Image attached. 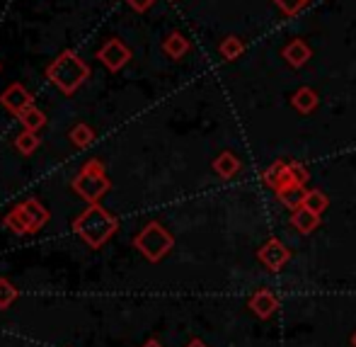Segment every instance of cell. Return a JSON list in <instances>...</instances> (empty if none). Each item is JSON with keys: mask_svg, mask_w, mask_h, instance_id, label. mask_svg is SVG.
Wrapping results in <instances>:
<instances>
[{"mask_svg": "<svg viewBox=\"0 0 356 347\" xmlns=\"http://www.w3.org/2000/svg\"><path fill=\"white\" fill-rule=\"evenodd\" d=\"M90 78V66L83 61L71 49L61 52L51 63L47 66V80L54 83L63 95L71 98L73 93H78L80 85Z\"/></svg>", "mask_w": 356, "mask_h": 347, "instance_id": "7a4b0ae2", "label": "cell"}, {"mask_svg": "<svg viewBox=\"0 0 356 347\" xmlns=\"http://www.w3.org/2000/svg\"><path fill=\"white\" fill-rule=\"evenodd\" d=\"M17 299V289L8 279H0V309H8Z\"/></svg>", "mask_w": 356, "mask_h": 347, "instance_id": "d6986e66", "label": "cell"}, {"mask_svg": "<svg viewBox=\"0 0 356 347\" xmlns=\"http://www.w3.org/2000/svg\"><path fill=\"white\" fill-rule=\"evenodd\" d=\"M262 258L267 260L269 265H279V263H282V260H286V250H284L279 243H269L267 248H264Z\"/></svg>", "mask_w": 356, "mask_h": 347, "instance_id": "ffe728a7", "label": "cell"}, {"mask_svg": "<svg viewBox=\"0 0 356 347\" xmlns=\"http://www.w3.org/2000/svg\"><path fill=\"white\" fill-rule=\"evenodd\" d=\"M163 52L168 54L170 59L179 61V59L189 54V39L184 37L182 32H170L168 37H165V42H163Z\"/></svg>", "mask_w": 356, "mask_h": 347, "instance_id": "30bf717a", "label": "cell"}, {"mask_svg": "<svg viewBox=\"0 0 356 347\" xmlns=\"http://www.w3.org/2000/svg\"><path fill=\"white\" fill-rule=\"evenodd\" d=\"M0 105H3V107L8 109L10 114L19 117L24 109L32 107L34 100H32V93H29V90L24 88L22 83H10L8 88L0 93Z\"/></svg>", "mask_w": 356, "mask_h": 347, "instance_id": "8992f818", "label": "cell"}, {"mask_svg": "<svg viewBox=\"0 0 356 347\" xmlns=\"http://www.w3.org/2000/svg\"><path fill=\"white\" fill-rule=\"evenodd\" d=\"M282 56L286 59V63L293 68H303L305 63L310 61V56H313V52H310L308 42H303V39H293V42H289L286 47L282 49Z\"/></svg>", "mask_w": 356, "mask_h": 347, "instance_id": "52a82bcc", "label": "cell"}, {"mask_svg": "<svg viewBox=\"0 0 356 347\" xmlns=\"http://www.w3.org/2000/svg\"><path fill=\"white\" fill-rule=\"evenodd\" d=\"M274 5H277L279 10L286 15V17H293V15H298L300 10L305 8V5L310 3V0H272Z\"/></svg>", "mask_w": 356, "mask_h": 347, "instance_id": "ac0fdd59", "label": "cell"}, {"mask_svg": "<svg viewBox=\"0 0 356 347\" xmlns=\"http://www.w3.org/2000/svg\"><path fill=\"white\" fill-rule=\"evenodd\" d=\"M145 347H160L158 343H148V345H145Z\"/></svg>", "mask_w": 356, "mask_h": 347, "instance_id": "603a6c76", "label": "cell"}, {"mask_svg": "<svg viewBox=\"0 0 356 347\" xmlns=\"http://www.w3.org/2000/svg\"><path fill=\"white\" fill-rule=\"evenodd\" d=\"M136 248L143 253V258H148L150 263H158V260H163L165 255L172 250V236L168 233V231L163 229L160 224H148L141 233L136 236Z\"/></svg>", "mask_w": 356, "mask_h": 347, "instance_id": "277c9868", "label": "cell"}, {"mask_svg": "<svg viewBox=\"0 0 356 347\" xmlns=\"http://www.w3.org/2000/svg\"><path fill=\"white\" fill-rule=\"evenodd\" d=\"M39 144H42V139L37 137V132H27L24 129L22 134L15 137V148H17L19 155H32L39 148Z\"/></svg>", "mask_w": 356, "mask_h": 347, "instance_id": "9a60e30c", "label": "cell"}, {"mask_svg": "<svg viewBox=\"0 0 356 347\" xmlns=\"http://www.w3.org/2000/svg\"><path fill=\"white\" fill-rule=\"evenodd\" d=\"M293 224H296V229H298V231L310 233V231L318 226V214H315V211H310V209H303V211H298V214H293Z\"/></svg>", "mask_w": 356, "mask_h": 347, "instance_id": "e0dca14e", "label": "cell"}, {"mask_svg": "<svg viewBox=\"0 0 356 347\" xmlns=\"http://www.w3.org/2000/svg\"><path fill=\"white\" fill-rule=\"evenodd\" d=\"M245 52V44L240 37H225L223 42L218 44V54L223 56V61H238Z\"/></svg>", "mask_w": 356, "mask_h": 347, "instance_id": "7c38bea8", "label": "cell"}, {"mask_svg": "<svg viewBox=\"0 0 356 347\" xmlns=\"http://www.w3.org/2000/svg\"><path fill=\"white\" fill-rule=\"evenodd\" d=\"M303 202H305V209H310V211H315V214H320V211L325 209V204H327V199H325L320 192H310L308 197L303 199Z\"/></svg>", "mask_w": 356, "mask_h": 347, "instance_id": "44dd1931", "label": "cell"}, {"mask_svg": "<svg viewBox=\"0 0 356 347\" xmlns=\"http://www.w3.org/2000/svg\"><path fill=\"white\" fill-rule=\"evenodd\" d=\"M19 207L24 209V214H27V221H29V233H37V231H42L44 226L49 224V211L47 207H44L39 199H34V197H29V199H24Z\"/></svg>", "mask_w": 356, "mask_h": 347, "instance_id": "ba28073f", "label": "cell"}, {"mask_svg": "<svg viewBox=\"0 0 356 347\" xmlns=\"http://www.w3.org/2000/svg\"><path fill=\"white\" fill-rule=\"evenodd\" d=\"M291 105H293V107L298 109L300 114H310L313 109H318L320 98H318V93H315L313 88L303 85V88H298L293 93V98H291Z\"/></svg>", "mask_w": 356, "mask_h": 347, "instance_id": "9c48e42d", "label": "cell"}, {"mask_svg": "<svg viewBox=\"0 0 356 347\" xmlns=\"http://www.w3.org/2000/svg\"><path fill=\"white\" fill-rule=\"evenodd\" d=\"M119 229V221L114 214H109L104 207L99 204H90L78 219L73 221V231L90 245V248H102Z\"/></svg>", "mask_w": 356, "mask_h": 347, "instance_id": "6da1fadb", "label": "cell"}, {"mask_svg": "<svg viewBox=\"0 0 356 347\" xmlns=\"http://www.w3.org/2000/svg\"><path fill=\"white\" fill-rule=\"evenodd\" d=\"M213 170L220 175V178H233V175L240 170V163L233 153H220L213 163Z\"/></svg>", "mask_w": 356, "mask_h": 347, "instance_id": "2e32d148", "label": "cell"}, {"mask_svg": "<svg viewBox=\"0 0 356 347\" xmlns=\"http://www.w3.org/2000/svg\"><path fill=\"white\" fill-rule=\"evenodd\" d=\"M127 3L134 13H148V10L155 5V0H127Z\"/></svg>", "mask_w": 356, "mask_h": 347, "instance_id": "7402d4cb", "label": "cell"}, {"mask_svg": "<svg viewBox=\"0 0 356 347\" xmlns=\"http://www.w3.org/2000/svg\"><path fill=\"white\" fill-rule=\"evenodd\" d=\"M68 139H71V144L75 146V148H88V146H92L95 144V132L88 127V124H75V127L68 132Z\"/></svg>", "mask_w": 356, "mask_h": 347, "instance_id": "5bb4252c", "label": "cell"}, {"mask_svg": "<svg viewBox=\"0 0 356 347\" xmlns=\"http://www.w3.org/2000/svg\"><path fill=\"white\" fill-rule=\"evenodd\" d=\"M3 224H5V229L13 231V233H17V236H29V221H27V214H24V209L19 207V204H17L15 209H10L8 214H5Z\"/></svg>", "mask_w": 356, "mask_h": 347, "instance_id": "8fae6325", "label": "cell"}, {"mask_svg": "<svg viewBox=\"0 0 356 347\" xmlns=\"http://www.w3.org/2000/svg\"><path fill=\"white\" fill-rule=\"evenodd\" d=\"M95 59H97L107 70L117 73V70H122L129 61H131V49H129L122 39H107V42L97 49Z\"/></svg>", "mask_w": 356, "mask_h": 347, "instance_id": "5b68a950", "label": "cell"}, {"mask_svg": "<svg viewBox=\"0 0 356 347\" xmlns=\"http://www.w3.org/2000/svg\"><path fill=\"white\" fill-rule=\"evenodd\" d=\"M0 68H3V66H0Z\"/></svg>", "mask_w": 356, "mask_h": 347, "instance_id": "cb8c5ba5", "label": "cell"}, {"mask_svg": "<svg viewBox=\"0 0 356 347\" xmlns=\"http://www.w3.org/2000/svg\"><path fill=\"white\" fill-rule=\"evenodd\" d=\"M17 119H19V124L27 129V132H39V129L47 124V114H44L39 107H34V105L29 109H24V112L19 114Z\"/></svg>", "mask_w": 356, "mask_h": 347, "instance_id": "4fadbf2b", "label": "cell"}, {"mask_svg": "<svg viewBox=\"0 0 356 347\" xmlns=\"http://www.w3.org/2000/svg\"><path fill=\"white\" fill-rule=\"evenodd\" d=\"M109 187H112V183H109V178H107L104 163L97 158L88 160V163L80 168V173L73 178L75 194H80L88 204H97L99 199L109 192Z\"/></svg>", "mask_w": 356, "mask_h": 347, "instance_id": "3957f363", "label": "cell"}]
</instances>
